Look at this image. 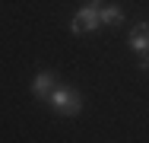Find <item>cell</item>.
<instances>
[{"label":"cell","mask_w":149,"mask_h":143,"mask_svg":"<svg viewBox=\"0 0 149 143\" xmlns=\"http://www.w3.org/2000/svg\"><path fill=\"white\" fill-rule=\"evenodd\" d=\"M48 105H51L57 114H63V118H76V114L83 111V95H79L73 86L57 83L51 89V95H48Z\"/></svg>","instance_id":"6da1fadb"},{"label":"cell","mask_w":149,"mask_h":143,"mask_svg":"<svg viewBox=\"0 0 149 143\" xmlns=\"http://www.w3.org/2000/svg\"><path fill=\"white\" fill-rule=\"evenodd\" d=\"M98 10H102V0H86V3L79 6V13L70 19V35L95 32V29H98Z\"/></svg>","instance_id":"7a4b0ae2"},{"label":"cell","mask_w":149,"mask_h":143,"mask_svg":"<svg viewBox=\"0 0 149 143\" xmlns=\"http://www.w3.org/2000/svg\"><path fill=\"white\" fill-rule=\"evenodd\" d=\"M57 86V76L51 73V70H38L35 73V80H32V95L35 99H41V102H48V95H51V89Z\"/></svg>","instance_id":"3957f363"},{"label":"cell","mask_w":149,"mask_h":143,"mask_svg":"<svg viewBox=\"0 0 149 143\" xmlns=\"http://www.w3.org/2000/svg\"><path fill=\"white\" fill-rule=\"evenodd\" d=\"M127 45H130V51H136V54H146V51H149V22H136V26L130 29V35H127Z\"/></svg>","instance_id":"277c9868"},{"label":"cell","mask_w":149,"mask_h":143,"mask_svg":"<svg viewBox=\"0 0 149 143\" xmlns=\"http://www.w3.org/2000/svg\"><path fill=\"white\" fill-rule=\"evenodd\" d=\"M124 19V10L114 6V3H102V10H98V26H114Z\"/></svg>","instance_id":"5b68a950"},{"label":"cell","mask_w":149,"mask_h":143,"mask_svg":"<svg viewBox=\"0 0 149 143\" xmlns=\"http://www.w3.org/2000/svg\"><path fill=\"white\" fill-rule=\"evenodd\" d=\"M140 70H149V54H140Z\"/></svg>","instance_id":"8992f818"}]
</instances>
